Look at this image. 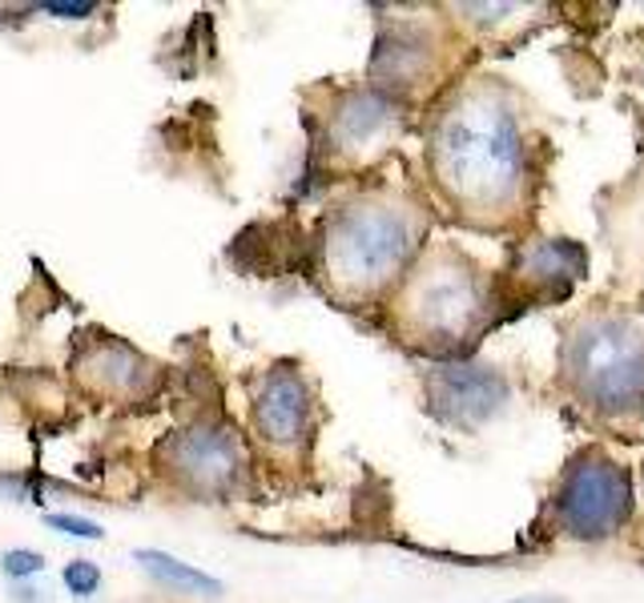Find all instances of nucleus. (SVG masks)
Listing matches in <instances>:
<instances>
[{
	"mask_svg": "<svg viewBox=\"0 0 644 603\" xmlns=\"http://www.w3.org/2000/svg\"><path fill=\"white\" fill-rule=\"evenodd\" d=\"M306 415H310V391L294 371L274 366L254 383V430L266 442H298L306 435Z\"/></svg>",
	"mask_w": 644,
	"mask_h": 603,
	"instance_id": "nucleus-8",
	"label": "nucleus"
},
{
	"mask_svg": "<svg viewBox=\"0 0 644 603\" xmlns=\"http://www.w3.org/2000/svg\"><path fill=\"white\" fill-rule=\"evenodd\" d=\"M395 117V105L386 101L383 94H351L342 101L339 117H335V138L354 145V141L375 138L379 129Z\"/></svg>",
	"mask_w": 644,
	"mask_h": 603,
	"instance_id": "nucleus-11",
	"label": "nucleus"
},
{
	"mask_svg": "<svg viewBox=\"0 0 644 603\" xmlns=\"http://www.w3.org/2000/svg\"><path fill=\"white\" fill-rule=\"evenodd\" d=\"M165 463L174 467L177 479L198 495H226L242 475V454L234 435L218 427H194L162 447Z\"/></svg>",
	"mask_w": 644,
	"mask_h": 603,
	"instance_id": "nucleus-6",
	"label": "nucleus"
},
{
	"mask_svg": "<svg viewBox=\"0 0 644 603\" xmlns=\"http://www.w3.org/2000/svg\"><path fill=\"white\" fill-rule=\"evenodd\" d=\"M633 507V487H629V471L612 459H600V454H588L568 471L560 487V511L564 531L576 535V539H604L624 523Z\"/></svg>",
	"mask_w": 644,
	"mask_h": 603,
	"instance_id": "nucleus-5",
	"label": "nucleus"
},
{
	"mask_svg": "<svg viewBox=\"0 0 644 603\" xmlns=\"http://www.w3.org/2000/svg\"><path fill=\"white\" fill-rule=\"evenodd\" d=\"M585 266H588L585 250H580L576 242H568V238L536 242L520 254V274H524L527 282L544 286L548 294H556V298H564L576 282L585 278Z\"/></svg>",
	"mask_w": 644,
	"mask_h": 603,
	"instance_id": "nucleus-10",
	"label": "nucleus"
},
{
	"mask_svg": "<svg viewBox=\"0 0 644 603\" xmlns=\"http://www.w3.org/2000/svg\"><path fill=\"white\" fill-rule=\"evenodd\" d=\"M427 391H432L435 410L459 427L483 423L507 398V383L488 366H439L427 379Z\"/></svg>",
	"mask_w": 644,
	"mask_h": 603,
	"instance_id": "nucleus-7",
	"label": "nucleus"
},
{
	"mask_svg": "<svg viewBox=\"0 0 644 603\" xmlns=\"http://www.w3.org/2000/svg\"><path fill=\"white\" fill-rule=\"evenodd\" d=\"M133 559H138L141 568L150 571L153 580L170 583V588H182V592H198V595H218L222 592V583L214 580V575H201V571H194L189 563H177L174 556H165V551H133Z\"/></svg>",
	"mask_w": 644,
	"mask_h": 603,
	"instance_id": "nucleus-12",
	"label": "nucleus"
},
{
	"mask_svg": "<svg viewBox=\"0 0 644 603\" xmlns=\"http://www.w3.org/2000/svg\"><path fill=\"white\" fill-rule=\"evenodd\" d=\"M564 371L576 395L624 415L644 406V330L629 318H585L564 347Z\"/></svg>",
	"mask_w": 644,
	"mask_h": 603,
	"instance_id": "nucleus-3",
	"label": "nucleus"
},
{
	"mask_svg": "<svg viewBox=\"0 0 644 603\" xmlns=\"http://www.w3.org/2000/svg\"><path fill=\"white\" fill-rule=\"evenodd\" d=\"M45 523L65 535H77V539H101L106 535L94 519H81V515H45Z\"/></svg>",
	"mask_w": 644,
	"mask_h": 603,
	"instance_id": "nucleus-15",
	"label": "nucleus"
},
{
	"mask_svg": "<svg viewBox=\"0 0 644 603\" xmlns=\"http://www.w3.org/2000/svg\"><path fill=\"white\" fill-rule=\"evenodd\" d=\"M45 12H53V17H69V21H81V17H89V12L97 9V4H89V0H48V4H41Z\"/></svg>",
	"mask_w": 644,
	"mask_h": 603,
	"instance_id": "nucleus-16",
	"label": "nucleus"
},
{
	"mask_svg": "<svg viewBox=\"0 0 644 603\" xmlns=\"http://www.w3.org/2000/svg\"><path fill=\"white\" fill-rule=\"evenodd\" d=\"M97 583H101V568L97 563H89V559H73L69 568H65V588H69L73 595H94Z\"/></svg>",
	"mask_w": 644,
	"mask_h": 603,
	"instance_id": "nucleus-13",
	"label": "nucleus"
},
{
	"mask_svg": "<svg viewBox=\"0 0 644 603\" xmlns=\"http://www.w3.org/2000/svg\"><path fill=\"white\" fill-rule=\"evenodd\" d=\"M415 250V221L386 201H359L330 221L323 262L342 294H375L407 266Z\"/></svg>",
	"mask_w": 644,
	"mask_h": 603,
	"instance_id": "nucleus-2",
	"label": "nucleus"
},
{
	"mask_svg": "<svg viewBox=\"0 0 644 603\" xmlns=\"http://www.w3.org/2000/svg\"><path fill=\"white\" fill-rule=\"evenodd\" d=\"M520 603H560V600H548V595H536V600H520Z\"/></svg>",
	"mask_w": 644,
	"mask_h": 603,
	"instance_id": "nucleus-18",
	"label": "nucleus"
},
{
	"mask_svg": "<svg viewBox=\"0 0 644 603\" xmlns=\"http://www.w3.org/2000/svg\"><path fill=\"white\" fill-rule=\"evenodd\" d=\"M81 379L97 391H106V395L133 398L153 383V366L133 347H125L118 338H106V342L85 350Z\"/></svg>",
	"mask_w": 644,
	"mask_h": 603,
	"instance_id": "nucleus-9",
	"label": "nucleus"
},
{
	"mask_svg": "<svg viewBox=\"0 0 644 603\" xmlns=\"http://www.w3.org/2000/svg\"><path fill=\"white\" fill-rule=\"evenodd\" d=\"M0 568H4L9 580H29V575H36V571L45 568V559L36 556V551H4Z\"/></svg>",
	"mask_w": 644,
	"mask_h": 603,
	"instance_id": "nucleus-14",
	"label": "nucleus"
},
{
	"mask_svg": "<svg viewBox=\"0 0 644 603\" xmlns=\"http://www.w3.org/2000/svg\"><path fill=\"white\" fill-rule=\"evenodd\" d=\"M36 595L41 592H33V588H12V603H41Z\"/></svg>",
	"mask_w": 644,
	"mask_h": 603,
	"instance_id": "nucleus-17",
	"label": "nucleus"
},
{
	"mask_svg": "<svg viewBox=\"0 0 644 603\" xmlns=\"http://www.w3.org/2000/svg\"><path fill=\"white\" fill-rule=\"evenodd\" d=\"M407 322L427 342H459L480 326L488 298L471 266L459 262H435L423 270L407 290Z\"/></svg>",
	"mask_w": 644,
	"mask_h": 603,
	"instance_id": "nucleus-4",
	"label": "nucleus"
},
{
	"mask_svg": "<svg viewBox=\"0 0 644 603\" xmlns=\"http://www.w3.org/2000/svg\"><path fill=\"white\" fill-rule=\"evenodd\" d=\"M432 169L459 209L495 213L512 206L524 174V150L512 109L492 85L463 89L447 105L432 138Z\"/></svg>",
	"mask_w": 644,
	"mask_h": 603,
	"instance_id": "nucleus-1",
	"label": "nucleus"
}]
</instances>
